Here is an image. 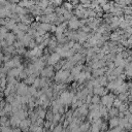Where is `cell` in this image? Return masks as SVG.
Listing matches in <instances>:
<instances>
[]
</instances>
